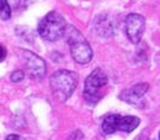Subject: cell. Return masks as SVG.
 <instances>
[{"label": "cell", "instance_id": "cell-1", "mask_svg": "<svg viewBox=\"0 0 160 140\" xmlns=\"http://www.w3.org/2000/svg\"><path fill=\"white\" fill-rule=\"evenodd\" d=\"M78 83V75L70 70H58L50 77L52 94L59 102H64L71 96Z\"/></svg>", "mask_w": 160, "mask_h": 140}, {"label": "cell", "instance_id": "cell-2", "mask_svg": "<svg viewBox=\"0 0 160 140\" xmlns=\"http://www.w3.org/2000/svg\"><path fill=\"white\" fill-rule=\"evenodd\" d=\"M65 33L68 36V43L72 58L81 64L89 63L92 58V50L83 35L72 26H69Z\"/></svg>", "mask_w": 160, "mask_h": 140}, {"label": "cell", "instance_id": "cell-3", "mask_svg": "<svg viewBox=\"0 0 160 140\" xmlns=\"http://www.w3.org/2000/svg\"><path fill=\"white\" fill-rule=\"evenodd\" d=\"M67 22L59 13L50 12L40 20L38 25V32L40 37L50 42H55L63 37L67 32Z\"/></svg>", "mask_w": 160, "mask_h": 140}, {"label": "cell", "instance_id": "cell-4", "mask_svg": "<svg viewBox=\"0 0 160 140\" xmlns=\"http://www.w3.org/2000/svg\"><path fill=\"white\" fill-rule=\"evenodd\" d=\"M108 82V76L102 69H95L90 75L87 77L84 83V99L89 103H96L101 99L100 89L104 87Z\"/></svg>", "mask_w": 160, "mask_h": 140}, {"label": "cell", "instance_id": "cell-5", "mask_svg": "<svg viewBox=\"0 0 160 140\" xmlns=\"http://www.w3.org/2000/svg\"><path fill=\"white\" fill-rule=\"evenodd\" d=\"M145 26H146V22L142 16L137 13L128 14L126 18V33L128 39L132 43L138 44L142 38Z\"/></svg>", "mask_w": 160, "mask_h": 140}, {"label": "cell", "instance_id": "cell-6", "mask_svg": "<svg viewBox=\"0 0 160 140\" xmlns=\"http://www.w3.org/2000/svg\"><path fill=\"white\" fill-rule=\"evenodd\" d=\"M22 53H23L22 57L24 59L25 69L28 70L30 76L34 80L43 78L46 71L45 62L31 51H22Z\"/></svg>", "mask_w": 160, "mask_h": 140}, {"label": "cell", "instance_id": "cell-7", "mask_svg": "<svg viewBox=\"0 0 160 140\" xmlns=\"http://www.w3.org/2000/svg\"><path fill=\"white\" fill-rule=\"evenodd\" d=\"M147 90H148V84L147 83H139L137 86L132 87L131 89L123 90L121 93L120 98L128 103H131V105H137L140 102V100L142 99V96Z\"/></svg>", "mask_w": 160, "mask_h": 140}, {"label": "cell", "instance_id": "cell-8", "mask_svg": "<svg viewBox=\"0 0 160 140\" xmlns=\"http://www.w3.org/2000/svg\"><path fill=\"white\" fill-rule=\"evenodd\" d=\"M140 123V119L137 117H121L119 118V121H118V131H122V132H126L129 133L132 131L137 128Z\"/></svg>", "mask_w": 160, "mask_h": 140}, {"label": "cell", "instance_id": "cell-9", "mask_svg": "<svg viewBox=\"0 0 160 140\" xmlns=\"http://www.w3.org/2000/svg\"><path fill=\"white\" fill-rule=\"evenodd\" d=\"M119 114H110L103 119L102 131L106 134H112L118 131V121H119Z\"/></svg>", "mask_w": 160, "mask_h": 140}, {"label": "cell", "instance_id": "cell-10", "mask_svg": "<svg viewBox=\"0 0 160 140\" xmlns=\"http://www.w3.org/2000/svg\"><path fill=\"white\" fill-rule=\"evenodd\" d=\"M0 18L2 20H7L11 18V7L7 0H0Z\"/></svg>", "mask_w": 160, "mask_h": 140}, {"label": "cell", "instance_id": "cell-11", "mask_svg": "<svg viewBox=\"0 0 160 140\" xmlns=\"http://www.w3.org/2000/svg\"><path fill=\"white\" fill-rule=\"evenodd\" d=\"M24 77H25V75H24V72L22 70H16V71L12 72L11 80L13 82H20L24 80Z\"/></svg>", "mask_w": 160, "mask_h": 140}, {"label": "cell", "instance_id": "cell-12", "mask_svg": "<svg viewBox=\"0 0 160 140\" xmlns=\"http://www.w3.org/2000/svg\"><path fill=\"white\" fill-rule=\"evenodd\" d=\"M6 55H7L6 49L0 44V62H2V61L6 58Z\"/></svg>", "mask_w": 160, "mask_h": 140}, {"label": "cell", "instance_id": "cell-13", "mask_svg": "<svg viewBox=\"0 0 160 140\" xmlns=\"http://www.w3.org/2000/svg\"><path fill=\"white\" fill-rule=\"evenodd\" d=\"M6 140H26V139H25V138H23L22 135L11 134V135H8V137L6 138Z\"/></svg>", "mask_w": 160, "mask_h": 140}, {"label": "cell", "instance_id": "cell-14", "mask_svg": "<svg viewBox=\"0 0 160 140\" xmlns=\"http://www.w3.org/2000/svg\"><path fill=\"white\" fill-rule=\"evenodd\" d=\"M140 140H151V139H147V138H142V139H140Z\"/></svg>", "mask_w": 160, "mask_h": 140}, {"label": "cell", "instance_id": "cell-15", "mask_svg": "<svg viewBox=\"0 0 160 140\" xmlns=\"http://www.w3.org/2000/svg\"><path fill=\"white\" fill-rule=\"evenodd\" d=\"M159 137H160V135H159Z\"/></svg>", "mask_w": 160, "mask_h": 140}]
</instances>
